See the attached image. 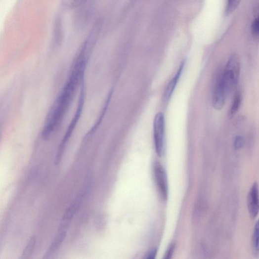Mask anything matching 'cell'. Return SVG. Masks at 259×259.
<instances>
[{"label": "cell", "mask_w": 259, "mask_h": 259, "mask_svg": "<svg viewBox=\"0 0 259 259\" xmlns=\"http://www.w3.org/2000/svg\"><path fill=\"white\" fill-rule=\"evenodd\" d=\"M248 208L250 217L254 219L259 213V189L255 182L251 188L248 196Z\"/></svg>", "instance_id": "cell-6"}, {"label": "cell", "mask_w": 259, "mask_h": 259, "mask_svg": "<svg viewBox=\"0 0 259 259\" xmlns=\"http://www.w3.org/2000/svg\"><path fill=\"white\" fill-rule=\"evenodd\" d=\"M165 125L164 115L161 113L157 114L154 121V141L156 151L159 157H162L164 153Z\"/></svg>", "instance_id": "cell-3"}, {"label": "cell", "mask_w": 259, "mask_h": 259, "mask_svg": "<svg viewBox=\"0 0 259 259\" xmlns=\"http://www.w3.org/2000/svg\"><path fill=\"white\" fill-rule=\"evenodd\" d=\"M174 249L175 246L174 245H172L167 251L165 259H168L171 258L173 254Z\"/></svg>", "instance_id": "cell-19"}, {"label": "cell", "mask_w": 259, "mask_h": 259, "mask_svg": "<svg viewBox=\"0 0 259 259\" xmlns=\"http://www.w3.org/2000/svg\"><path fill=\"white\" fill-rule=\"evenodd\" d=\"M157 250H153L151 251L147 255V259H153L155 258V257L157 255Z\"/></svg>", "instance_id": "cell-20"}, {"label": "cell", "mask_w": 259, "mask_h": 259, "mask_svg": "<svg viewBox=\"0 0 259 259\" xmlns=\"http://www.w3.org/2000/svg\"><path fill=\"white\" fill-rule=\"evenodd\" d=\"M244 144V140L241 136H237L235 137L234 140V147L236 149L242 148Z\"/></svg>", "instance_id": "cell-18"}, {"label": "cell", "mask_w": 259, "mask_h": 259, "mask_svg": "<svg viewBox=\"0 0 259 259\" xmlns=\"http://www.w3.org/2000/svg\"><path fill=\"white\" fill-rule=\"evenodd\" d=\"M252 247L255 257H259V219L256 222L254 227L252 237Z\"/></svg>", "instance_id": "cell-13"}, {"label": "cell", "mask_w": 259, "mask_h": 259, "mask_svg": "<svg viewBox=\"0 0 259 259\" xmlns=\"http://www.w3.org/2000/svg\"><path fill=\"white\" fill-rule=\"evenodd\" d=\"M64 35L63 21L61 15L57 14L54 21L53 37L54 43L56 45L62 41Z\"/></svg>", "instance_id": "cell-9"}, {"label": "cell", "mask_w": 259, "mask_h": 259, "mask_svg": "<svg viewBox=\"0 0 259 259\" xmlns=\"http://www.w3.org/2000/svg\"><path fill=\"white\" fill-rule=\"evenodd\" d=\"M89 0H61V6L65 10H76Z\"/></svg>", "instance_id": "cell-12"}, {"label": "cell", "mask_w": 259, "mask_h": 259, "mask_svg": "<svg viewBox=\"0 0 259 259\" xmlns=\"http://www.w3.org/2000/svg\"><path fill=\"white\" fill-rule=\"evenodd\" d=\"M85 196V194L82 192L65 212L62 218V224L60 227L61 229L63 230L68 226L69 222L79 210Z\"/></svg>", "instance_id": "cell-8"}, {"label": "cell", "mask_w": 259, "mask_h": 259, "mask_svg": "<svg viewBox=\"0 0 259 259\" xmlns=\"http://www.w3.org/2000/svg\"><path fill=\"white\" fill-rule=\"evenodd\" d=\"M242 0H227L225 13L226 15L233 13L240 5Z\"/></svg>", "instance_id": "cell-16"}, {"label": "cell", "mask_w": 259, "mask_h": 259, "mask_svg": "<svg viewBox=\"0 0 259 259\" xmlns=\"http://www.w3.org/2000/svg\"><path fill=\"white\" fill-rule=\"evenodd\" d=\"M251 33L256 39H259V15L253 21L251 26Z\"/></svg>", "instance_id": "cell-17"}, {"label": "cell", "mask_w": 259, "mask_h": 259, "mask_svg": "<svg viewBox=\"0 0 259 259\" xmlns=\"http://www.w3.org/2000/svg\"><path fill=\"white\" fill-rule=\"evenodd\" d=\"M242 103V95L240 92H236L234 96L231 106L230 108L229 115L233 116L240 109Z\"/></svg>", "instance_id": "cell-15"}, {"label": "cell", "mask_w": 259, "mask_h": 259, "mask_svg": "<svg viewBox=\"0 0 259 259\" xmlns=\"http://www.w3.org/2000/svg\"><path fill=\"white\" fill-rule=\"evenodd\" d=\"M87 55L80 51L73 71L57 99L43 131V137L48 139L59 126L74 98L85 70Z\"/></svg>", "instance_id": "cell-1"}, {"label": "cell", "mask_w": 259, "mask_h": 259, "mask_svg": "<svg viewBox=\"0 0 259 259\" xmlns=\"http://www.w3.org/2000/svg\"><path fill=\"white\" fill-rule=\"evenodd\" d=\"M93 4L91 0H89L88 2L76 10L74 24L77 29H82L88 24L93 12Z\"/></svg>", "instance_id": "cell-5"}, {"label": "cell", "mask_w": 259, "mask_h": 259, "mask_svg": "<svg viewBox=\"0 0 259 259\" xmlns=\"http://www.w3.org/2000/svg\"><path fill=\"white\" fill-rule=\"evenodd\" d=\"M154 173L156 180L161 195L164 199L166 200L168 194L167 176L164 168L159 163H155Z\"/></svg>", "instance_id": "cell-7"}, {"label": "cell", "mask_w": 259, "mask_h": 259, "mask_svg": "<svg viewBox=\"0 0 259 259\" xmlns=\"http://www.w3.org/2000/svg\"><path fill=\"white\" fill-rule=\"evenodd\" d=\"M241 71L240 59L234 55L229 59L222 73V80L227 96L231 94L238 83Z\"/></svg>", "instance_id": "cell-2"}, {"label": "cell", "mask_w": 259, "mask_h": 259, "mask_svg": "<svg viewBox=\"0 0 259 259\" xmlns=\"http://www.w3.org/2000/svg\"><path fill=\"white\" fill-rule=\"evenodd\" d=\"M67 236L66 231H61L56 236L54 240L49 247L44 258L48 259L60 247Z\"/></svg>", "instance_id": "cell-11"}, {"label": "cell", "mask_w": 259, "mask_h": 259, "mask_svg": "<svg viewBox=\"0 0 259 259\" xmlns=\"http://www.w3.org/2000/svg\"><path fill=\"white\" fill-rule=\"evenodd\" d=\"M184 62L182 63L177 74L168 85L164 95V99L165 101L169 100L173 93L184 67Z\"/></svg>", "instance_id": "cell-10"}, {"label": "cell", "mask_w": 259, "mask_h": 259, "mask_svg": "<svg viewBox=\"0 0 259 259\" xmlns=\"http://www.w3.org/2000/svg\"><path fill=\"white\" fill-rule=\"evenodd\" d=\"M227 96L222 80V73L216 79L214 87L212 105L215 109L220 111L223 109Z\"/></svg>", "instance_id": "cell-4"}, {"label": "cell", "mask_w": 259, "mask_h": 259, "mask_svg": "<svg viewBox=\"0 0 259 259\" xmlns=\"http://www.w3.org/2000/svg\"><path fill=\"white\" fill-rule=\"evenodd\" d=\"M36 243V237L32 236L23 251L21 259H28L32 256L35 248Z\"/></svg>", "instance_id": "cell-14"}]
</instances>
